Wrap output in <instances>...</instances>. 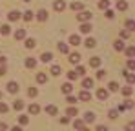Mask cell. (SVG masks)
<instances>
[{
  "mask_svg": "<svg viewBox=\"0 0 135 131\" xmlns=\"http://www.w3.org/2000/svg\"><path fill=\"white\" fill-rule=\"evenodd\" d=\"M91 17H93V15H91L90 11H80V13L77 15V20L80 22V24H82V22H91Z\"/></svg>",
  "mask_w": 135,
  "mask_h": 131,
  "instance_id": "cell-1",
  "label": "cell"
},
{
  "mask_svg": "<svg viewBox=\"0 0 135 131\" xmlns=\"http://www.w3.org/2000/svg\"><path fill=\"white\" fill-rule=\"evenodd\" d=\"M37 82H38V84L47 82V75H46V73H38V75H37Z\"/></svg>",
  "mask_w": 135,
  "mask_h": 131,
  "instance_id": "cell-24",
  "label": "cell"
},
{
  "mask_svg": "<svg viewBox=\"0 0 135 131\" xmlns=\"http://www.w3.org/2000/svg\"><path fill=\"white\" fill-rule=\"evenodd\" d=\"M69 7H71L73 11H82V9H84V6H82L80 2H73V4H71Z\"/></svg>",
  "mask_w": 135,
  "mask_h": 131,
  "instance_id": "cell-25",
  "label": "cell"
},
{
  "mask_svg": "<svg viewBox=\"0 0 135 131\" xmlns=\"http://www.w3.org/2000/svg\"><path fill=\"white\" fill-rule=\"evenodd\" d=\"M20 17H22V15H20V13H18V11H9V15H7V18H9V20H11V22L18 20V18H20Z\"/></svg>",
  "mask_w": 135,
  "mask_h": 131,
  "instance_id": "cell-13",
  "label": "cell"
},
{
  "mask_svg": "<svg viewBox=\"0 0 135 131\" xmlns=\"http://www.w3.org/2000/svg\"><path fill=\"white\" fill-rule=\"evenodd\" d=\"M60 122H62V124H69V117H64V118H62Z\"/></svg>",
  "mask_w": 135,
  "mask_h": 131,
  "instance_id": "cell-56",
  "label": "cell"
},
{
  "mask_svg": "<svg viewBox=\"0 0 135 131\" xmlns=\"http://www.w3.org/2000/svg\"><path fill=\"white\" fill-rule=\"evenodd\" d=\"M84 46H86V47H95V46H97V40H95V38H86V42H84Z\"/></svg>",
  "mask_w": 135,
  "mask_h": 131,
  "instance_id": "cell-29",
  "label": "cell"
},
{
  "mask_svg": "<svg viewBox=\"0 0 135 131\" xmlns=\"http://www.w3.org/2000/svg\"><path fill=\"white\" fill-rule=\"evenodd\" d=\"M13 109H17V111L24 109V102L22 100H15V102H13Z\"/></svg>",
  "mask_w": 135,
  "mask_h": 131,
  "instance_id": "cell-32",
  "label": "cell"
},
{
  "mask_svg": "<svg viewBox=\"0 0 135 131\" xmlns=\"http://www.w3.org/2000/svg\"><path fill=\"white\" fill-rule=\"evenodd\" d=\"M120 91H122V95H124V97H130V95H132V93H133V89H132V87H130V86L122 87V89H120Z\"/></svg>",
  "mask_w": 135,
  "mask_h": 131,
  "instance_id": "cell-34",
  "label": "cell"
},
{
  "mask_svg": "<svg viewBox=\"0 0 135 131\" xmlns=\"http://www.w3.org/2000/svg\"><path fill=\"white\" fill-rule=\"evenodd\" d=\"M84 122H86V124L95 122V113H93V111H86V115H84Z\"/></svg>",
  "mask_w": 135,
  "mask_h": 131,
  "instance_id": "cell-6",
  "label": "cell"
},
{
  "mask_svg": "<svg viewBox=\"0 0 135 131\" xmlns=\"http://www.w3.org/2000/svg\"><path fill=\"white\" fill-rule=\"evenodd\" d=\"M75 73H77V75H79V77H82V75H84V73H86V69H84V67H82V66H79V67H77V71H75Z\"/></svg>",
  "mask_w": 135,
  "mask_h": 131,
  "instance_id": "cell-43",
  "label": "cell"
},
{
  "mask_svg": "<svg viewBox=\"0 0 135 131\" xmlns=\"http://www.w3.org/2000/svg\"><path fill=\"white\" fill-rule=\"evenodd\" d=\"M108 95H110V93H108L104 87L97 89V98H99V100H106V98H108Z\"/></svg>",
  "mask_w": 135,
  "mask_h": 131,
  "instance_id": "cell-4",
  "label": "cell"
},
{
  "mask_svg": "<svg viewBox=\"0 0 135 131\" xmlns=\"http://www.w3.org/2000/svg\"><path fill=\"white\" fill-rule=\"evenodd\" d=\"M27 95H29L31 98H35V97L38 95V89H37V87H29V91H27Z\"/></svg>",
  "mask_w": 135,
  "mask_h": 131,
  "instance_id": "cell-37",
  "label": "cell"
},
{
  "mask_svg": "<svg viewBox=\"0 0 135 131\" xmlns=\"http://www.w3.org/2000/svg\"><path fill=\"white\" fill-rule=\"evenodd\" d=\"M93 84H95L93 78H84V80H82V87H84V89H91Z\"/></svg>",
  "mask_w": 135,
  "mask_h": 131,
  "instance_id": "cell-11",
  "label": "cell"
},
{
  "mask_svg": "<svg viewBox=\"0 0 135 131\" xmlns=\"http://www.w3.org/2000/svg\"><path fill=\"white\" fill-rule=\"evenodd\" d=\"M117 115H119V113H117V109H112V111L108 113V117H110L112 120H115V118H117Z\"/></svg>",
  "mask_w": 135,
  "mask_h": 131,
  "instance_id": "cell-42",
  "label": "cell"
},
{
  "mask_svg": "<svg viewBox=\"0 0 135 131\" xmlns=\"http://www.w3.org/2000/svg\"><path fill=\"white\" fill-rule=\"evenodd\" d=\"M77 77H79V75H77L75 71H68V78H69V80H75Z\"/></svg>",
  "mask_w": 135,
  "mask_h": 131,
  "instance_id": "cell-44",
  "label": "cell"
},
{
  "mask_svg": "<svg viewBox=\"0 0 135 131\" xmlns=\"http://www.w3.org/2000/svg\"><path fill=\"white\" fill-rule=\"evenodd\" d=\"M40 60H42V62H51V60H53V53H49V51H46V53H42Z\"/></svg>",
  "mask_w": 135,
  "mask_h": 131,
  "instance_id": "cell-15",
  "label": "cell"
},
{
  "mask_svg": "<svg viewBox=\"0 0 135 131\" xmlns=\"http://www.w3.org/2000/svg\"><path fill=\"white\" fill-rule=\"evenodd\" d=\"M35 46H37L35 38H26V47H27V49H33Z\"/></svg>",
  "mask_w": 135,
  "mask_h": 131,
  "instance_id": "cell-30",
  "label": "cell"
},
{
  "mask_svg": "<svg viewBox=\"0 0 135 131\" xmlns=\"http://www.w3.org/2000/svg\"><path fill=\"white\" fill-rule=\"evenodd\" d=\"M124 51H126L128 58H133V55H135V47H133V46H130V47H124Z\"/></svg>",
  "mask_w": 135,
  "mask_h": 131,
  "instance_id": "cell-27",
  "label": "cell"
},
{
  "mask_svg": "<svg viewBox=\"0 0 135 131\" xmlns=\"http://www.w3.org/2000/svg\"><path fill=\"white\" fill-rule=\"evenodd\" d=\"M77 113H79V109L73 108V106H69V108L66 109V115H68V117H77Z\"/></svg>",
  "mask_w": 135,
  "mask_h": 131,
  "instance_id": "cell-23",
  "label": "cell"
},
{
  "mask_svg": "<svg viewBox=\"0 0 135 131\" xmlns=\"http://www.w3.org/2000/svg\"><path fill=\"white\" fill-rule=\"evenodd\" d=\"M0 100H2V91H0Z\"/></svg>",
  "mask_w": 135,
  "mask_h": 131,
  "instance_id": "cell-60",
  "label": "cell"
},
{
  "mask_svg": "<svg viewBox=\"0 0 135 131\" xmlns=\"http://www.w3.org/2000/svg\"><path fill=\"white\" fill-rule=\"evenodd\" d=\"M60 71H62V69H60V66H53L49 73H51L53 77H59V75H60Z\"/></svg>",
  "mask_w": 135,
  "mask_h": 131,
  "instance_id": "cell-31",
  "label": "cell"
},
{
  "mask_svg": "<svg viewBox=\"0 0 135 131\" xmlns=\"http://www.w3.org/2000/svg\"><path fill=\"white\" fill-rule=\"evenodd\" d=\"M0 66H6V58L4 57H0Z\"/></svg>",
  "mask_w": 135,
  "mask_h": 131,
  "instance_id": "cell-58",
  "label": "cell"
},
{
  "mask_svg": "<svg viewBox=\"0 0 135 131\" xmlns=\"http://www.w3.org/2000/svg\"><path fill=\"white\" fill-rule=\"evenodd\" d=\"M24 20L26 22H31L33 20V11H26V13H24V17H22Z\"/></svg>",
  "mask_w": 135,
  "mask_h": 131,
  "instance_id": "cell-35",
  "label": "cell"
},
{
  "mask_svg": "<svg viewBox=\"0 0 135 131\" xmlns=\"http://www.w3.org/2000/svg\"><path fill=\"white\" fill-rule=\"evenodd\" d=\"M27 111H29L31 115H38V113H40V106H38V104H31V106L27 108Z\"/></svg>",
  "mask_w": 135,
  "mask_h": 131,
  "instance_id": "cell-12",
  "label": "cell"
},
{
  "mask_svg": "<svg viewBox=\"0 0 135 131\" xmlns=\"http://www.w3.org/2000/svg\"><path fill=\"white\" fill-rule=\"evenodd\" d=\"M18 89H20V87H18V84H17L15 80H11V82H7V91H9L11 95H15V93H18Z\"/></svg>",
  "mask_w": 135,
  "mask_h": 131,
  "instance_id": "cell-2",
  "label": "cell"
},
{
  "mask_svg": "<svg viewBox=\"0 0 135 131\" xmlns=\"http://www.w3.org/2000/svg\"><path fill=\"white\" fill-rule=\"evenodd\" d=\"M99 7H100V9H108V7H110V0H100V2H99Z\"/></svg>",
  "mask_w": 135,
  "mask_h": 131,
  "instance_id": "cell-36",
  "label": "cell"
},
{
  "mask_svg": "<svg viewBox=\"0 0 135 131\" xmlns=\"http://www.w3.org/2000/svg\"><path fill=\"white\" fill-rule=\"evenodd\" d=\"M11 131H22V128L20 126H15V128H11Z\"/></svg>",
  "mask_w": 135,
  "mask_h": 131,
  "instance_id": "cell-57",
  "label": "cell"
},
{
  "mask_svg": "<svg viewBox=\"0 0 135 131\" xmlns=\"http://www.w3.org/2000/svg\"><path fill=\"white\" fill-rule=\"evenodd\" d=\"M113 47H115V51H124V47H126V46H124V40H120V38L115 40V42H113Z\"/></svg>",
  "mask_w": 135,
  "mask_h": 131,
  "instance_id": "cell-8",
  "label": "cell"
},
{
  "mask_svg": "<svg viewBox=\"0 0 135 131\" xmlns=\"http://www.w3.org/2000/svg\"><path fill=\"white\" fill-rule=\"evenodd\" d=\"M126 27H128V31H133L135 22H133V20H128V22H126Z\"/></svg>",
  "mask_w": 135,
  "mask_h": 131,
  "instance_id": "cell-41",
  "label": "cell"
},
{
  "mask_svg": "<svg viewBox=\"0 0 135 131\" xmlns=\"http://www.w3.org/2000/svg\"><path fill=\"white\" fill-rule=\"evenodd\" d=\"M15 38L17 40H24L26 38V29H17L15 31Z\"/></svg>",
  "mask_w": 135,
  "mask_h": 131,
  "instance_id": "cell-16",
  "label": "cell"
},
{
  "mask_svg": "<svg viewBox=\"0 0 135 131\" xmlns=\"http://www.w3.org/2000/svg\"><path fill=\"white\" fill-rule=\"evenodd\" d=\"M7 129V124L6 122H0V131H6Z\"/></svg>",
  "mask_w": 135,
  "mask_h": 131,
  "instance_id": "cell-52",
  "label": "cell"
},
{
  "mask_svg": "<svg viewBox=\"0 0 135 131\" xmlns=\"http://www.w3.org/2000/svg\"><path fill=\"white\" fill-rule=\"evenodd\" d=\"M117 9H119V11H126V9H128V2L119 0V2H117Z\"/></svg>",
  "mask_w": 135,
  "mask_h": 131,
  "instance_id": "cell-20",
  "label": "cell"
},
{
  "mask_svg": "<svg viewBox=\"0 0 135 131\" xmlns=\"http://www.w3.org/2000/svg\"><path fill=\"white\" fill-rule=\"evenodd\" d=\"M24 2H31V0H24Z\"/></svg>",
  "mask_w": 135,
  "mask_h": 131,
  "instance_id": "cell-61",
  "label": "cell"
},
{
  "mask_svg": "<svg viewBox=\"0 0 135 131\" xmlns=\"http://www.w3.org/2000/svg\"><path fill=\"white\" fill-rule=\"evenodd\" d=\"M68 102H69V104H71V106H73V104H75V102H77V98H75V97H73V95H68Z\"/></svg>",
  "mask_w": 135,
  "mask_h": 131,
  "instance_id": "cell-47",
  "label": "cell"
},
{
  "mask_svg": "<svg viewBox=\"0 0 135 131\" xmlns=\"http://www.w3.org/2000/svg\"><path fill=\"white\" fill-rule=\"evenodd\" d=\"M9 111V106L6 102H0V113H7Z\"/></svg>",
  "mask_w": 135,
  "mask_h": 131,
  "instance_id": "cell-40",
  "label": "cell"
},
{
  "mask_svg": "<svg viewBox=\"0 0 135 131\" xmlns=\"http://www.w3.org/2000/svg\"><path fill=\"white\" fill-rule=\"evenodd\" d=\"M90 66H91V67H99V66H100V58H99V57L90 58Z\"/></svg>",
  "mask_w": 135,
  "mask_h": 131,
  "instance_id": "cell-26",
  "label": "cell"
},
{
  "mask_svg": "<svg viewBox=\"0 0 135 131\" xmlns=\"http://www.w3.org/2000/svg\"><path fill=\"white\" fill-rule=\"evenodd\" d=\"M53 7H55V11H64L66 9V2L64 0H55V4H53Z\"/></svg>",
  "mask_w": 135,
  "mask_h": 131,
  "instance_id": "cell-3",
  "label": "cell"
},
{
  "mask_svg": "<svg viewBox=\"0 0 135 131\" xmlns=\"http://www.w3.org/2000/svg\"><path fill=\"white\" fill-rule=\"evenodd\" d=\"M106 17H108V18H113V17H115V13H113L112 9H106Z\"/></svg>",
  "mask_w": 135,
  "mask_h": 131,
  "instance_id": "cell-50",
  "label": "cell"
},
{
  "mask_svg": "<svg viewBox=\"0 0 135 131\" xmlns=\"http://www.w3.org/2000/svg\"><path fill=\"white\" fill-rule=\"evenodd\" d=\"M6 75V66H0V77Z\"/></svg>",
  "mask_w": 135,
  "mask_h": 131,
  "instance_id": "cell-54",
  "label": "cell"
},
{
  "mask_svg": "<svg viewBox=\"0 0 135 131\" xmlns=\"http://www.w3.org/2000/svg\"><path fill=\"white\" fill-rule=\"evenodd\" d=\"M59 51H60L62 55H68V53H69V47H68V44L60 42V44H59Z\"/></svg>",
  "mask_w": 135,
  "mask_h": 131,
  "instance_id": "cell-22",
  "label": "cell"
},
{
  "mask_svg": "<svg viewBox=\"0 0 135 131\" xmlns=\"http://www.w3.org/2000/svg\"><path fill=\"white\" fill-rule=\"evenodd\" d=\"M80 44V37L79 35H71L69 37V46H79Z\"/></svg>",
  "mask_w": 135,
  "mask_h": 131,
  "instance_id": "cell-17",
  "label": "cell"
},
{
  "mask_svg": "<svg viewBox=\"0 0 135 131\" xmlns=\"http://www.w3.org/2000/svg\"><path fill=\"white\" fill-rule=\"evenodd\" d=\"M68 55H69V62L71 64H79L80 62V55L79 53H68Z\"/></svg>",
  "mask_w": 135,
  "mask_h": 131,
  "instance_id": "cell-10",
  "label": "cell"
},
{
  "mask_svg": "<svg viewBox=\"0 0 135 131\" xmlns=\"http://www.w3.org/2000/svg\"><path fill=\"white\" fill-rule=\"evenodd\" d=\"M71 89H73L71 82H66V84L62 86V93H64V95H71Z\"/></svg>",
  "mask_w": 135,
  "mask_h": 131,
  "instance_id": "cell-19",
  "label": "cell"
},
{
  "mask_svg": "<svg viewBox=\"0 0 135 131\" xmlns=\"http://www.w3.org/2000/svg\"><path fill=\"white\" fill-rule=\"evenodd\" d=\"M108 91H119V84L117 82H110L108 84Z\"/></svg>",
  "mask_w": 135,
  "mask_h": 131,
  "instance_id": "cell-39",
  "label": "cell"
},
{
  "mask_svg": "<svg viewBox=\"0 0 135 131\" xmlns=\"http://www.w3.org/2000/svg\"><path fill=\"white\" fill-rule=\"evenodd\" d=\"M9 33H11V27H9L7 24H4V26L0 27V35H4V37H7Z\"/></svg>",
  "mask_w": 135,
  "mask_h": 131,
  "instance_id": "cell-21",
  "label": "cell"
},
{
  "mask_svg": "<svg viewBox=\"0 0 135 131\" xmlns=\"http://www.w3.org/2000/svg\"><path fill=\"white\" fill-rule=\"evenodd\" d=\"M130 37V31L126 29V31H120V40H124V38H128Z\"/></svg>",
  "mask_w": 135,
  "mask_h": 131,
  "instance_id": "cell-45",
  "label": "cell"
},
{
  "mask_svg": "<svg viewBox=\"0 0 135 131\" xmlns=\"http://www.w3.org/2000/svg\"><path fill=\"white\" fill-rule=\"evenodd\" d=\"M91 29H93V27H91V22H82V24H80V31H82L84 35H88Z\"/></svg>",
  "mask_w": 135,
  "mask_h": 131,
  "instance_id": "cell-5",
  "label": "cell"
},
{
  "mask_svg": "<svg viewBox=\"0 0 135 131\" xmlns=\"http://www.w3.org/2000/svg\"><path fill=\"white\" fill-rule=\"evenodd\" d=\"M18 122H20V126H26V124L29 122V117H27V115H20V117H18Z\"/></svg>",
  "mask_w": 135,
  "mask_h": 131,
  "instance_id": "cell-33",
  "label": "cell"
},
{
  "mask_svg": "<svg viewBox=\"0 0 135 131\" xmlns=\"http://www.w3.org/2000/svg\"><path fill=\"white\" fill-rule=\"evenodd\" d=\"M46 113H47V115H51V117H55V115L59 113V109H57V106L49 104V106H46Z\"/></svg>",
  "mask_w": 135,
  "mask_h": 131,
  "instance_id": "cell-9",
  "label": "cell"
},
{
  "mask_svg": "<svg viewBox=\"0 0 135 131\" xmlns=\"http://www.w3.org/2000/svg\"><path fill=\"white\" fill-rule=\"evenodd\" d=\"M79 131H90V129H88V128H80Z\"/></svg>",
  "mask_w": 135,
  "mask_h": 131,
  "instance_id": "cell-59",
  "label": "cell"
},
{
  "mask_svg": "<svg viewBox=\"0 0 135 131\" xmlns=\"http://www.w3.org/2000/svg\"><path fill=\"white\" fill-rule=\"evenodd\" d=\"M128 69H130V71H133V69H135V62L132 60V58L128 60Z\"/></svg>",
  "mask_w": 135,
  "mask_h": 131,
  "instance_id": "cell-48",
  "label": "cell"
},
{
  "mask_svg": "<svg viewBox=\"0 0 135 131\" xmlns=\"http://www.w3.org/2000/svg\"><path fill=\"white\" fill-rule=\"evenodd\" d=\"M79 98L84 100V102H88V100H91V93H88V89H84V91L79 93Z\"/></svg>",
  "mask_w": 135,
  "mask_h": 131,
  "instance_id": "cell-7",
  "label": "cell"
},
{
  "mask_svg": "<svg viewBox=\"0 0 135 131\" xmlns=\"http://www.w3.org/2000/svg\"><path fill=\"white\" fill-rule=\"evenodd\" d=\"M37 18H38L40 22H46L47 20V11H46V9H40V11L37 13Z\"/></svg>",
  "mask_w": 135,
  "mask_h": 131,
  "instance_id": "cell-14",
  "label": "cell"
},
{
  "mask_svg": "<svg viewBox=\"0 0 135 131\" xmlns=\"http://www.w3.org/2000/svg\"><path fill=\"white\" fill-rule=\"evenodd\" d=\"M97 131H108L106 126H97Z\"/></svg>",
  "mask_w": 135,
  "mask_h": 131,
  "instance_id": "cell-55",
  "label": "cell"
},
{
  "mask_svg": "<svg viewBox=\"0 0 135 131\" xmlns=\"http://www.w3.org/2000/svg\"><path fill=\"white\" fill-rule=\"evenodd\" d=\"M133 128H135V124H133V122H130V124L126 126V131H133Z\"/></svg>",
  "mask_w": 135,
  "mask_h": 131,
  "instance_id": "cell-51",
  "label": "cell"
},
{
  "mask_svg": "<svg viewBox=\"0 0 135 131\" xmlns=\"http://www.w3.org/2000/svg\"><path fill=\"white\" fill-rule=\"evenodd\" d=\"M35 66H37V60H35V58H31V57L26 58V67H27V69H35Z\"/></svg>",
  "mask_w": 135,
  "mask_h": 131,
  "instance_id": "cell-18",
  "label": "cell"
},
{
  "mask_svg": "<svg viewBox=\"0 0 135 131\" xmlns=\"http://www.w3.org/2000/svg\"><path fill=\"white\" fill-rule=\"evenodd\" d=\"M122 111H126V108H124V104H120V106L117 108V113H122Z\"/></svg>",
  "mask_w": 135,
  "mask_h": 131,
  "instance_id": "cell-53",
  "label": "cell"
},
{
  "mask_svg": "<svg viewBox=\"0 0 135 131\" xmlns=\"http://www.w3.org/2000/svg\"><path fill=\"white\" fill-rule=\"evenodd\" d=\"M73 128L77 131L80 129V128H84V120H75V122H73Z\"/></svg>",
  "mask_w": 135,
  "mask_h": 131,
  "instance_id": "cell-38",
  "label": "cell"
},
{
  "mask_svg": "<svg viewBox=\"0 0 135 131\" xmlns=\"http://www.w3.org/2000/svg\"><path fill=\"white\" fill-rule=\"evenodd\" d=\"M104 75H106L104 69H99V71H97V78H104Z\"/></svg>",
  "mask_w": 135,
  "mask_h": 131,
  "instance_id": "cell-46",
  "label": "cell"
},
{
  "mask_svg": "<svg viewBox=\"0 0 135 131\" xmlns=\"http://www.w3.org/2000/svg\"><path fill=\"white\" fill-rule=\"evenodd\" d=\"M124 108H126V109H132V108H133V100H126Z\"/></svg>",
  "mask_w": 135,
  "mask_h": 131,
  "instance_id": "cell-49",
  "label": "cell"
},
{
  "mask_svg": "<svg viewBox=\"0 0 135 131\" xmlns=\"http://www.w3.org/2000/svg\"><path fill=\"white\" fill-rule=\"evenodd\" d=\"M124 77H126L128 84H133V82H135V75H133V73H128V71H124Z\"/></svg>",
  "mask_w": 135,
  "mask_h": 131,
  "instance_id": "cell-28",
  "label": "cell"
}]
</instances>
